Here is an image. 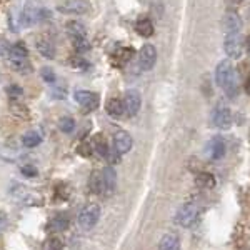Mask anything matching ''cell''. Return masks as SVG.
Returning <instances> with one entry per match:
<instances>
[{
    "mask_svg": "<svg viewBox=\"0 0 250 250\" xmlns=\"http://www.w3.org/2000/svg\"><path fill=\"white\" fill-rule=\"evenodd\" d=\"M47 15V10L43 9V5L39 0H29L22 9V23L25 27L35 25L37 22L45 19Z\"/></svg>",
    "mask_w": 250,
    "mask_h": 250,
    "instance_id": "cell-2",
    "label": "cell"
},
{
    "mask_svg": "<svg viewBox=\"0 0 250 250\" xmlns=\"http://www.w3.org/2000/svg\"><path fill=\"white\" fill-rule=\"evenodd\" d=\"M5 222H7V215L0 212V232H2L3 227H5Z\"/></svg>",
    "mask_w": 250,
    "mask_h": 250,
    "instance_id": "cell-36",
    "label": "cell"
},
{
    "mask_svg": "<svg viewBox=\"0 0 250 250\" xmlns=\"http://www.w3.org/2000/svg\"><path fill=\"white\" fill-rule=\"evenodd\" d=\"M75 100L79 102V105H82L85 110H95L99 107V102H100V97L99 94L95 92H90V90H77L75 92Z\"/></svg>",
    "mask_w": 250,
    "mask_h": 250,
    "instance_id": "cell-9",
    "label": "cell"
},
{
    "mask_svg": "<svg viewBox=\"0 0 250 250\" xmlns=\"http://www.w3.org/2000/svg\"><path fill=\"white\" fill-rule=\"evenodd\" d=\"M0 157L9 162H14L15 157H17V150L15 148H10V147H0Z\"/></svg>",
    "mask_w": 250,
    "mask_h": 250,
    "instance_id": "cell-30",
    "label": "cell"
},
{
    "mask_svg": "<svg viewBox=\"0 0 250 250\" xmlns=\"http://www.w3.org/2000/svg\"><path fill=\"white\" fill-rule=\"evenodd\" d=\"M135 30H137V34L142 35V37H152V35H154V23L148 19H142L135 23Z\"/></svg>",
    "mask_w": 250,
    "mask_h": 250,
    "instance_id": "cell-19",
    "label": "cell"
},
{
    "mask_svg": "<svg viewBox=\"0 0 250 250\" xmlns=\"http://www.w3.org/2000/svg\"><path fill=\"white\" fill-rule=\"evenodd\" d=\"M195 184L199 185L200 188H213L215 187V177L208 172H200L199 175L195 177Z\"/></svg>",
    "mask_w": 250,
    "mask_h": 250,
    "instance_id": "cell-21",
    "label": "cell"
},
{
    "mask_svg": "<svg viewBox=\"0 0 250 250\" xmlns=\"http://www.w3.org/2000/svg\"><path fill=\"white\" fill-rule=\"evenodd\" d=\"M212 122L217 128H222V130H227V128L232 127V112L227 105H217V108L213 110L212 115Z\"/></svg>",
    "mask_w": 250,
    "mask_h": 250,
    "instance_id": "cell-6",
    "label": "cell"
},
{
    "mask_svg": "<svg viewBox=\"0 0 250 250\" xmlns=\"http://www.w3.org/2000/svg\"><path fill=\"white\" fill-rule=\"evenodd\" d=\"M10 52H12L10 43L7 42V40H0V55H2V57H9Z\"/></svg>",
    "mask_w": 250,
    "mask_h": 250,
    "instance_id": "cell-34",
    "label": "cell"
},
{
    "mask_svg": "<svg viewBox=\"0 0 250 250\" xmlns=\"http://www.w3.org/2000/svg\"><path fill=\"white\" fill-rule=\"evenodd\" d=\"M72 42H74V47L77 48V52H88L90 50V43H88L87 37H79V39H72Z\"/></svg>",
    "mask_w": 250,
    "mask_h": 250,
    "instance_id": "cell-28",
    "label": "cell"
},
{
    "mask_svg": "<svg viewBox=\"0 0 250 250\" xmlns=\"http://www.w3.org/2000/svg\"><path fill=\"white\" fill-rule=\"evenodd\" d=\"M37 48L40 52V55H43L45 59H54L55 57V47L50 40L47 39H40L37 42Z\"/></svg>",
    "mask_w": 250,
    "mask_h": 250,
    "instance_id": "cell-20",
    "label": "cell"
},
{
    "mask_svg": "<svg viewBox=\"0 0 250 250\" xmlns=\"http://www.w3.org/2000/svg\"><path fill=\"white\" fill-rule=\"evenodd\" d=\"M132 145H134V140H132V137L128 132L125 130H119L117 134L114 135V148L117 154H127V152H130Z\"/></svg>",
    "mask_w": 250,
    "mask_h": 250,
    "instance_id": "cell-11",
    "label": "cell"
},
{
    "mask_svg": "<svg viewBox=\"0 0 250 250\" xmlns=\"http://www.w3.org/2000/svg\"><path fill=\"white\" fill-rule=\"evenodd\" d=\"M140 105H142V97L137 90H127L124 97V108L128 117H135L139 114Z\"/></svg>",
    "mask_w": 250,
    "mask_h": 250,
    "instance_id": "cell-8",
    "label": "cell"
},
{
    "mask_svg": "<svg viewBox=\"0 0 250 250\" xmlns=\"http://www.w3.org/2000/svg\"><path fill=\"white\" fill-rule=\"evenodd\" d=\"M180 249V242L179 237L173 235V233H167V235L162 237L159 244V250H179Z\"/></svg>",
    "mask_w": 250,
    "mask_h": 250,
    "instance_id": "cell-18",
    "label": "cell"
},
{
    "mask_svg": "<svg viewBox=\"0 0 250 250\" xmlns=\"http://www.w3.org/2000/svg\"><path fill=\"white\" fill-rule=\"evenodd\" d=\"M225 52L230 59H239L242 55V37L239 32H233V34H227L224 42Z\"/></svg>",
    "mask_w": 250,
    "mask_h": 250,
    "instance_id": "cell-10",
    "label": "cell"
},
{
    "mask_svg": "<svg viewBox=\"0 0 250 250\" xmlns=\"http://www.w3.org/2000/svg\"><path fill=\"white\" fill-rule=\"evenodd\" d=\"M208 155H210L212 160H220L222 157L225 155V142L222 137H213L208 144V148H207Z\"/></svg>",
    "mask_w": 250,
    "mask_h": 250,
    "instance_id": "cell-13",
    "label": "cell"
},
{
    "mask_svg": "<svg viewBox=\"0 0 250 250\" xmlns=\"http://www.w3.org/2000/svg\"><path fill=\"white\" fill-rule=\"evenodd\" d=\"M10 67L17 72H29L32 70L30 62L27 60V57H20V59H10Z\"/></svg>",
    "mask_w": 250,
    "mask_h": 250,
    "instance_id": "cell-25",
    "label": "cell"
},
{
    "mask_svg": "<svg viewBox=\"0 0 250 250\" xmlns=\"http://www.w3.org/2000/svg\"><path fill=\"white\" fill-rule=\"evenodd\" d=\"M105 110L107 114L114 119H120L124 115L125 108H124V102L120 99H108L107 105H105Z\"/></svg>",
    "mask_w": 250,
    "mask_h": 250,
    "instance_id": "cell-16",
    "label": "cell"
},
{
    "mask_svg": "<svg viewBox=\"0 0 250 250\" xmlns=\"http://www.w3.org/2000/svg\"><path fill=\"white\" fill-rule=\"evenodd\" d=\"M60 14L65 15H83L90 12V3L88 0H67L57 7Z\"/></svg>",
    "mask_w": 250,
    "mask_h": 250,
    "instance_id": "cell-5",
    "label": "cell"
},
{
    "mask_svg": "<svg viewBox=\"0 0 250 250\" xmlns=\"http://www.w3.org/2000/svg\"><path fill=\"white\" fill-rule=\"evenodd\" d=\"M70 224V219H68L67 213H57L50 222H48V230L50 232H60V230H65Z\"/></svg>",
    "mask_w": 250,
    "mask_h": 250,
    "instance_id": "cell-15",
    "label": "cell"
},
{
    "mask_svg": "<svg viewBox=\"0 0 250 250\" xmlns=\"http://www.w3.org/2000/svg\"><path fill=\"white\" fill-rule=\"evenodd\" d=\"M59 128L63 132V134H72L75 128V120L72 117H62L59 120Z\"/></svg>",
    "mask_w": 250,
    "mask_h": 250,
    "instance_id": "cell-27",
    "label": "cell"
},
{
    "mask_svg": "<svg viewBox=\"0 0 250 250\" xmlns=\"http://www.w3.org/2000/svg\"><path fill=\"white\" fill-rule=\"evenodd\" d=\"M100 219V205L88 204L79 213V227L82 230H90Z\"/></svg>",
    "mask_w": 250,
    "mask_h": 250,
    "instance_id": "cell-3",
    "label": "cell"
},
{
    "mask_svg": "<svg viewBox=\"0 0 250 250\" xmlns=\"http://www.w3.org/2000/svg\"><path fill=\"white\" fill-rule=\"evenodd\" d=\"M92 152H94V150H92V145L88 144V142H83V144L79 147V154H80V155H83V157H88V155L92 154Z\"/></svg>",
    "mask_w": 250,
    "mask_h": 250,
    "instance_id": "cell-35",
    "label": "cell"
},
{
    "mask_svg": "<svg viewBox=\"0 0 250 250\" xmlns=\"http://www.w3.org/2000/svg\"><path fill=\"white\" fill-rule=\"evenodd\" d=\"M40 74H42V79L45 80V82H48V83L55 82V74H54V70H52L50 67H43Z\"/></svg>",
    "mask_w": 250,
    "mask_h": 250,
    "instance_id": "cell-32",
    "label": "cell"
},
{
    "mask_svg": "<svg viewBox=\"0 0 250 250\" xmlns=\"http://www.w3.org/2000/svg\"><path fill=\"white\" fill-rule=\"evenodd\" d=\"M100 175H102V192H105L107 195H108V193H112V192L115 190L117 173L114 170V167H105Z\"/></svg>",
    "mask_w": 250,
    "mask_h": 250,
    "instance_id": "cell-12",
    "label": "cell"
},
{
    "mask_svg": "<svg viewBox=\"0 0 250 250\" xmlns=\"http://www.w3.org/2000/svg\"><path fill=\"white\" fill-rule=\"evenodd\" d=\"M40 142H42V135H40L37 130H30L22 137V144H23V147H27V148L37 147V145H40Z\"/></svg>",
    "mask_w": 250,
    "mask_h": 250,
    "instance_id": "cell-22",
    "label": "cell"
},
{
    "mask_svg": "<svg viewBox=\"0 0 250 250\" xmlns=\"http://www.w3.org/2000/svg\"><path fill=\"white\" fill-rule=\"evenodd\" d=\"M215 82L220 88H224L227 97L235 99L237 94H239V82H237V75L233 72L230 60H222L219 65H217Z\"/></svg>",
    "mask_w": 250,
    "mask_h": 250,
    "instance_id": "cell-1",
    "label": "cell"
},
{
    "mask_svg": "<svg viewBox=\"0 0 250 250\" xmlns=\"http://www.w3.org/2000/svg\"><path fill=\"white\" fill-rule=\"evenodd\" d=\"M157 62V50L154 45H150V43H147V45L142 47V50H140L139 54V67L142 68V70L148 72L152 70Z\"/></svg>",
    "mask_w": 250,
    "mask_h": 250,
    "instance_id": "cell-7",
    "label": "cell"
},
{
    "mask_svg": "<svg viewBox=\"0 0 250 250\" xmlns=\"http://www.w3.org/2000/svg\"><path fill=\"white\" fill-rule=\"evenodd\" d=\"M20 172L23 173V177H27V179H34V177H37L39 170L34 167V165H23L22 168H20Z\"/></svg>",
    "mask_w": 250,
    "mask_h": 250,
    "instance_id": "cell-31",
    "label": "cell"
},
{
    "mask_svg": "<svg viewBox=\"0 0 250 250\" xmlns=\"http://www.w3.org/2000/svg\"><path fill=\"white\" fill-rule=\"evenodd\" d=\"M65 30H67V34L70 35L72 39L85 37V35H87L85 27H83L80 22H68V23H67V27H65Z\"/></svg>",
    "mask_w": 250,
    "mask_h": 250,
    "instance_id": "cell-23",
    "label": "cell"
},
{
    "mask_svg": "<svg viewBox=\"0 0 250 250\" xmlns=\"http://www.w3.org/2000/svg\"><path fill=\"white\" fill-rule=\"evenodd\" d=\"M199 217V205L195 202H187L179 208L175 215V222L180 227H190Z\"/></svg>",
    "mask_w": 250,
    "mask_h": 250,
    "instance_id": "cell-4",
    "label": "cell"
},
{
    "mask_svg": "<svg viewBox=\"0 0 250 250\" xmlns=\"http://www.w3.org/2000/svg\"><path fill=\"white\" fill-rule=\"evenodd\" d=\"M62 249H63V240L57 235L48 237V239L43 242V247H42V250H62Z\"/></svg>",
    "mask_w": 250,
    "mask_h": 250,
    "instance_id": "cell-26",
    "label": "cell"
},
{
    "mask_svg": "<svg viewBox=\"0 0 250 250\" xmlns=\"http://www.w3.org/2000/svg\"><path fill=\"white\" fill-rule=\"evenodd\" d=\"M92 150L95 152L97 155H100V157H105L107 159V155H108V150H110V148H108V144H107V140L104 139L102 135H95L94 137V140H92Z\"/></svg>",
    "mask_w": 250,
    "mask_h": 250,
    "instance_id": "cell-17",
    "label": "cell"
},
{
    "mask_svg": "<svg viewBox=\"0 0 250 250\" xmlns=\"http://www.w3.org/2000/svg\"><path fill=\"white\" fill-rule=\"evenodd\" d=\"M7 94H9V97L12 100H17L19 97H22L23 92L19 85H9V88H7Z\"/></svg>",
    "mask_w": 250,
    "mask_h": 250,
    "instance_id": "cell-33",
    "label": "cell"
},
{
    "mask_svg": "<svg viewBox=\"0 0 250 250\" xmlns=\"http://www.w3.org/2000/svg\"><path fill=\"white\" fill-rule=\"evenodd\" d=\"M90 187L94 193L102 192V175H100V173L94 172V175H92V179H90Z\"/></svg>",
    "mask_w": 250,
    "mask_h": 250,
    "instance_id": "cell-29",
    "label": "cell"
},
{
    "mask_svg": "<svg viewBox=\"0 0 250 250\" xmlns=\"http://www.w3.org/2000/svg\"><path fill=\"white\" fill-rule=\"evenodd\" d=\"M245 47H247V52H249V55H250V35L247 37V42H245Z\"/></svg>",
    "mask_w": 250,
    "mask_h": 250,
    "instance_id": "cell-37",
    "label": "cell"
},
{
    "mask_svg": "<svg viewBox=\"0 0 250 250\" xmlns=\"http://www.w3.org/2000/svg\"><path fill=\"white\" fill-rule=\"evenodd\" d=\"M10 112L14 115L20 117V119H29V108L23 104H20L19 100H12L10 102Z\"/></svg>",
    "mask_w": 250,
    "mask_h": 250,
    "instance_id": "cell-24",
    "label": "cell"
},
{
    "mask_svg": "<svg viewBox=\"0 0 250 250\" xmlns=\"http://www.w3.org/2000/svg\"><path fill=\"white\" fill-rule=\"evenodd\" d=\"M242 27V20L235 12H229L224 17V29L227 34H233V32H239Z\"/></svg>",
    "mask_w": 250,
    "mask_h": 250,
    "instance_id": "cell-14",
    "label": "cell"
}]
</instances>
